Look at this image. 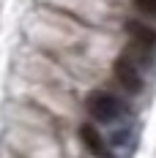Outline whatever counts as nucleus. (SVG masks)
<instances>
[{
    "mask_svg": "<svg viewBox=\"0 0 156 158\" xmlns=\"http://www.w3.org/2000/svg\"><path fill=\"white\" fill-rule=\"evenodd\" d=\"M79 139H82V144L88 147V153H93L96 158H115L112 150H109V144H107V139L99 134L96 126H91V123L79 126Z\"/></svg>",
    "mask_w": 156,
    "mask_h": 158,
    "instance_id": "nucleus-3",
    "label": "nucleus"
},
{
    "mask_svg": "<svg viewBox=\"0 0 156 158\" xmlns=\"http://www.w3.org/2000/svg\"><path fill=\"white\" fill-rule=\"evenodd\" d=\"M85 109L88 114L99 120V123H115L121 120L123 114H129V106L126 101H121L118 95L107 93V90H93V93L85 98Z\"/></svg>",
    "mask_w": 156,
    "mask_h": 158,
    "instance_id": "nucleus-1",
    "label": "nucleus"
},
{
    "mask_svg": "<svg viewBox=\"0 0 156 158\" xmlns=\"http://www.w3.org/2000/svg\"><path fill=\"white\" fill-rule=\"evenodd\" d=\"M126 33L131 35L134 44H142V47L156 49V27L145 25V22H137V19H131V22H126Z\"/></svg>",
    "mask_w": 156,
    "mask_h": 158,
    "instance_id": "nucleus-4",
    "label": "nucleus"
},
{
    "mask_svg": "<svg viewBox=\"0 0 156 158\" xmlns=\"http://www.w3.org/2000/svg\"><path fill=\"white\" fill-rule=\"evenodd\" d=\"M134 8L145 16H154L156 19V0H134Z\"/></svg>",
    "mask_w": 156,
    "mask_h": 158,
    "instance_id": "nucleus-5",
    "label": "nucleus"
},
{
    "mask_svg": "<svg viewBox=\"0 0 156 158\" xmlns=\"http://www.w3.org/2000/svg\"><path fill=\"white\" fill-rule=\"evenodd\" d=\"M112 71H115V79H118V85L123 87L126 93H140L142 90V74L140 68H137V63L131 60V57H118L115 60V65H112Z\"/></svg>",
    "mask_w": 156,
    "mask_h": 158,
    "instance_id": "nucleus-2",
    "label": "nucleus"
}]
</instances>
